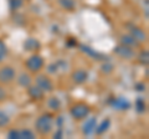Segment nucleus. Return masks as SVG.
<instances>
[{"label": "nucleus", "mask_w": 149, "mask_h": 139, "mask_svg": "<svg viewBox=\"0 0 149 139\" xmlns=\"http://www.w3.org/2000/svg\"><path fill=\"white\" fill-rule=\"evenodd\" d=\"M24 47L27 51H36L40 49V42L34 38H29L24 42Z\"/></svg>", "instance_id": "obj_15"}, {"label": "nucleus", "mask_w": 149, "mask_h": 139, "mask_svg": "<svg viewBox=\"0 0 149 139\" xmlns=\"http://www.w3.org/2000/svg\"><path fill=\"white\" fill-rule=\"evenodd\" d=\"M109 103L117 109H128L130 107V103L125 98H112Z\"/></svg>", "instance_id": "obj_11"}, {"label": "nucleus", "mask_w": 149, "mask_h": 139, "mask_svg": "<svg viewBox=\"0 0 149 139\" xmlns=\"http://www.w3.org/2000/svg\"><path fill=\"white\" fill-rule=\"evenodd\" d=\"M17 83L20 85L21 87H24V88H27L31 83H32V78H31V76L29 75V73H25V72H22L20 76H19L17 78Z\"/></svg>", "instance_id": "obj_14"}, {"label": "nucleus", "mask_w": 149, "mask_h": 139, "mask_svg": "<svg viewBox=\"0 0 149 139\" xmlns=\"http://www.w3.org/2000/svg\"><path fill=\"white\" fill-rule=\"evenodd\" d=\"M114 54L117 55V56H119L120 58H124V60H132L134 57V51L132 50V47L122 45V44L114 47Z\"/></svg>", "instance_id": "obj_6"}, {"label": "nucleus", "mask_w": 149, "mask_h": 139, "mask_svg": "<svg viewBox=\"0 0 149 139\" xmlns=\"http://www.w3.org/2000/svg\"><path fill=\"white\" fill-rule=\"evenodd\" d=\"M113 68H114V66L111 62H106V63L102 65V72L103 73H111L113 71Z\"/></svg>", "instance_id": "obj_23"}, {"label": "nucleus", "mask_w": 149, "mask_h": 139, "mask_svg": "<svg viewBox=\"0 0 149 139\" xmlns=\"http://www.w3.org/2000/svg\"><path fill=\"white\" fill-rule=\"evenodd\" d=\"M54 128V115L50 113L41 114L35 122V129L40 136H49Z\"/></svg>", "instance_id": "obj_1"}, {"label": "nucleus", "mask_w": 149, "mask_h": 139, "mask_svg": "<svg viewBox=\"0 0 149 139\" xmlns=\"http://www.w3.org/2000/svg\"><path fill=\"white\" fill-rule=\"evenodd\" d=\"M136 88H137V91H144L146 90V85H143V83H137Z\"/></svg>", "instance_id": "obj_28"}, {"label": "nucleus", "mask_w": 149, "mask_h": 139, "mask_svg": "<svg viewBox=\"0 0 149 139\" xmlns=\"http://www.w3.org/2000/svg\"><path fill=\"white\" fill-rule=\"evenodd\" d=\"M49 71L50 72H56V71H57V65H55V63L50 65V66H49Z\"/></svg>", "instance_id": "obj_29"}, {"label": "nucleus", "mask_w": 149, "mask_h": 139, "mask_svg": "<svg viewBox=\"0 0 149 139\" xmlns=\"http://www.w3.org/2000/svg\"><path fill=\"white\" fill-rule=\"evenodd\" d=\"M81 50L83 51V52H86L87 55H90L91 57H93L95 60H107V56H104V55H102L100 52H96L93 49L88 47V46H85V45H81Z\"/></svg>", "instance_id": "obj_13"}, {"label": "nucleus", "mask_w": 149, "mask_h": 139, "mask_svg": "<svg viewBox=\"0 0 149 139\" xmlns=\"http://www.w3.org/2000/svg\"><path fill=\"white\" fill-rule=\"evenodd\" d=\"M61 136H62V131H61V128H58V132L55 134V138H61Z\"/></svg>", "instance_id": "obj_30"}, {"label": "nucleus", "mask_w": 149, "mask_h": 139, "mask_svg": "<svg viewBox=\"0 0 149 139\" xmlns=\"http://www.w3.org/2000/svg\"><path fill=\"white\" fill-rule=\"evenodd\" d=\"M22 5V0H10V8L13 10H16Z\"/></svg>", "instance_id": "obj_26"}, {"label": "nucleus", "mask_w": 149, "mask_h": 139, "mask_svg": "<svg viewBox=\"0 0 149 139\" xmlns=\"http://www.w3.org/2000/svg\"><path fill=\"white\" fill-rule=\"evenodd\" d=\"M9 117L4 113V112H0V127H4V126H6V124L9 123Z\"/></svg>", "instance_id": "obj_24"}, {"label": "nucleus", "mask_w": 149, "mask_h": 139, "mask_svg": "<svg viewBox=\"0 0 149 139\" xmlns=\"http://www.w3.org/2000/svg\"><path fill=\"white\" fill-rule=\"evenodd\" d=\"M128 27H129V35H132L139 44L147 41V34L141 29V27H138L136 25H130V24H128Z\"/></svg>", "instance_id": "obj_7"}, {"label": "nucleus", "mask_w": 149, "mask_h": 139, "mask_svg": "<svg viewBox=\"0 0 149 139\" xmlns=\"http://www.w3.org/2000/svg\"><path fill=\"white\" fill-rule=\"evenodd\" d=\"M109 126H111V120H109V119H104L98 127L96 126V129H95L96 134H97V136H102L103 133H106L107 131H108Z\"/></svg>", "instance_id": "obj_16"}, {"label": "nucleus", "mask_w": 149, "mask_h": 139, "mask_svg": "<svg viewBox=\"0 0 149 139\" xmlns=\"http://www.w3.org/2000/svg\"><path fill=\"white\" fill-rule=\"evenodd\" d=\"M8 54V47H6V44L4 42L3 40H0V63L4 61V58H5Z\"/></svg>", "instance_id": "obj_21"}, {"label": "nucleus", "mask_w": 149, "mask_h": 139, "mask_svg": "<svg viewBox=\"0 0 149 139\" xmlns=\"http://www.w3.org/2000/svg\"><path fill=\"white\" fill-rule=\"evenodd\" d=\"M8 98V93L5 88L3 87V85H0V103H3V102H5Z\"/></svg>", "instance_id": "obj_25"}, {"label": "nucleus", "mask_w": 149, "mask_h": 139, "mask_svg": "<svg viewBox=\"0 0 149 139\" xmlns=\"http://www.w3.org/2000/svg\"><path fill=\"white\" fill-rule=\"evenodd\" d=\"M27 95L34 101H41L45 96V92L41 90L40 87H37L36 85H30L27 87Z\"/></svg>", "instance_id": "obj_8"}, {"label": "nucleus", "mask_w": 149, "mask_h": 139, "mask_svg": "<svg viewBox=\"0 0 149 139\" xmlns=\"http://www.w3.org/2000/svg\"><path fill=\"white\" fill-rule=\"evenodd\" d=\"M96 126H97V119L95 117L87 119L85 124H83V129H82L83 134H85V136H91V134L95 132Z\"/></svg>", "instance_id": "obj_10"}, {"label": "nucleus", "mask_w": 149, "mask_h": 139, "mask_svg": "<svg viewBox=\"0 0 149 139\" xmlns=\"http://www.w3.org/2000/svg\"><path fill=\"white\" fill-rule=\"evenodd\" d=\"M35 82H36V86L40 87L45 93L47 92H52L54 91V83H52V80L46 76V75H37V77L35 78Z\"/></svg>", "instance_id": "obj_5"}, {"label": "nucleus", "mask_w": 149, "mask_h": 139, "mask_svg": "<svg viewBox=\"0 0 149 139\" xmlns=\"http://www.w3.org/2000/svg\"><path fill=\"white\" fill-rule=\"evenodd\" d=\"M16 72L11 66H3L0 67V85H10L15 81Z\"/></svg>", "instance_id": "obj_4"}, {"label": "nucleus", "mask_w": 149, "mask_h": 139, "mask_svg": "<svg viewBox=\"0 0 149 139\" xmlns=\"http://www.w3.org/2000/svg\"><path fill=\"white\" fill-rule=\"evenodd\" d=\"M139 62L144 66H148V62H149V52L148 50H142L141 54H139Z\"/></svg>", "instance_id": "obj_19"}, {"label": "nucleus", "mask_w": 149, "mask_h": 139, "mask_svg": "<svg viewBox=\"0 0 149 139\" xmlns=\"http://www.w3.org/2000/svg\"><path fill=\"white\" fill-rule=\"evenodd\" d=\"M60 5L66 10H73L76 4H74L73 0H60Z\"/></svg>", "instance_id": "obj_20"}, {"label": "nucleus", "mask_w": 149, "mask_h": 139, "mask_svg": "<svg viewBox=\"0 0 149 139\" xmlns=\"http://www.w3.org/2000/svg\"><path fill=\"white\" fill-rule=\"evenodd\" d=\"M71 78L74 83H77V85H82V83H85L88 78V73L87 71L85 70H76V71L72 72L71 75Z\"/></svg>", "instance_id": "obj_9"}, {"label": "nucleus", "mask_w": 149, "mask_h": 139, "mask_svg": "<svg viewBox=\"0 0 149 139\" xmlns=\"http://www.w3.org/2000/svg\"><path fill=\"white\" fill-rule=\"evenodd\" d=\"M35 134L34 132L29 131V129H22V131H19V139H34Z\"/></svg>", "instance_id": "obj_18"}, {"label": "nucleus", "mask_w": 149, "mask_h": 139, "mask_svg": "<svg viewBox=\"0 0 149 139\" xmlns=\"http://www.w3.org/2000/svg\"><path fill=\"white\" fill-rule=\"evenodd\" d=\"M8 138L10 139H19V131H15V129H13L8 133Z\"/></svg>", "instance_id": "obj_27"}, {"label": "nucleus", "mask_w": 149, "mask_h": 139, "mask_svg": "<svg viewBox=\"0 0 149 139\" xmlns=\"http://www.w3.org/2000/svg\"><path fill=\"white\" fill-rule=\"evenodd\" d=\"M47 104L52 111H58L60 107H61V102H60V99L57 98V97H50Z\"/></svg>", "instance_id": "obj_17"}, {"label": "nucleus", "mask_w": 149, "mask_h": 139, "mask_svg": "<svg viewBox=\"0 0 149 139\" xmlns=\"http://www.w3.org/2000/svg\"><path fill=\"white\" fill-rule=\"evenodd\" d=\"M120 44L125 45V46H129V47H138V46L141 45L132 35H129V34L128 35H123L122 38H120Z\"/></svg>", "instance_id": "obj_12"}, {"label": "nucleus", "mask_w": 149, "mask_h": 139, "mask_svg": "<svg viewBox=\"0 0 149 139\" xmlns=\"http://www.w3.org/2000/svg\"><path fill=\"white\" fill-rule=\"evenodd\" d=\"M136 109H137L138 113L146 112V103H144V99L141 98V97H139V98L136 101Z\"/></svg>", "instance_id": "obj_22"}, {"label": "nucleus", "mask_w": 149, "mask_h": 139, "mask_svg": "<svg viewBox=\"0 0 149 139\" xmlns=\"http://www.w3.org/2000/svg\"><path fill=\"white\" fill-rule=\"evenodd\" d=\"M25 66L27 71L31 73H39L44 67V58L40 55H31V56L26 60Z\"/></svg>", "instance_id": "obj_3"}, {"label": "nucleus", "mask_w": 149, "mask_h": 139, "mask_svg": "<svg viewBox=\"0 0 149 139\" xmlns=\"http://www.w3.org/2000/svg\"><path fill=\"white\" fill-rule=\"evenodd\" d=\"M91 113V108L90 106L83 103V102H78V103H74L71 109H70V114H71V117L76 120H82L87 118L88 115Z\"/></svg>", "instance_id": "obj_2"}]
</instances>
